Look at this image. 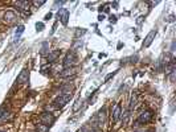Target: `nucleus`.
Here are the masks:
<instances>
[{
    "mask_svg": "<svg viewBox=\"0 0 176 132\" xmlns=\"http://www.w3.org/2000/svg\"><path fill=\"white\" fill-rule=\"evenodd\" d=\"M72 99V93L70 94H61L58 98H56V101H54V108H61L64 107L65 104L68 103L69 101Z\"/></svg>",
    "mask_w": 176,
    "mask_h": 132,
    "instance_id": "1",
    "label": "nucleus"
},
{
    "mask_svg": "<svg viewBox=\"0 0 176 132\" xmlns=\"http://www.w3.org/2000/svg\"><path fill=\"white\" fill-rule=\"evenodd\" d=\"M40 120H41V123L45 124L46 127H50V126H52V124L54 123L56 118L53 116L52 112H42L41 115H40Z\"/></svg>",
    "mask_w": 176,
    "mask_h": 132,
    "instance_id": "2",
    "label": "nucleus"
},
{
    "mask_svg": "<svg viewBox=\"0 0 176 132\" xmlns=\"http://www.w3.org/2000/svg\"><path fill=\"white\" fill-rule=\"evenodd\" d=\"M77 62V56L74 52H68L66 56H65V60H64V68H73V65H74Z\"/></svg>",
    "mask_w": 176,
    "mask_h": 132,
    "instance_id": "3",
    "label": "nucleus"
},
{
    "mask_svg": "<svg viewBox=\"0 0 176 132\" xmlns=\"http://www.w3.org/2000/svg\"><path fill=\"white\" fill-rule=\"evenodd\" d=\"M154 114L152 111H150V110H146V111H142L140 115H139V119H138V123H148L151 122Z\"/></svg>",
    "mask_w": 176,
    "mask_h": 132,
    "instance_id": "4",
    "label": "nucleus"
},
{
    "mask_svg": "<svg viewBox=\"0 0 176 132\" xmlns=\"http://www.w3.org/2000/svg\"><path fill=\"white\" fill-rule=\"evenodd\" d=\"M69 16H70V12L66 9V8H61L60 11H58V13H57V17L61 20V23L64 24V25H66L68 24V21H69Z\"/></svg>",
    "mask_w": 176,
    "mask_h": 132,
    "instance_id": "5",
    "label": "nucleus"
},
{
    "mask_svg": "<svg viewBox=\"0 0 176 132\" xmlns=\"http://www.w3.org/2000/svg\"><path fill=\"white\" fill-rule=\"evenodd\" d=\"M155 36H156V31H151L147 36H146V38H144V41H143L142 46H143V48H148V46L152 44L154 38H155Z\"/></svg>",
    "mask_w": 176,
    "mask_h": 132,
    "instance_id": "6",
    "label": "nucleus"
},
{
    "mask_svg": "<svg viewBox=\"0 0 176 132\" xmlns=\"http://www.w3.org/2000/svg\"><path fill=\"white\" fill-rule=\"evenodd\" d=\"M76 74H77V71H76L74 68H66L60 73V75L62 78H70V77H74Z\"/></svg>",
    "mask_w": 176,
    "mask_h": 132,
    "instance_id": "7",
    "label": "nucleus"
},
{
    "mask_svg": "<svg viewBox=\"0 0 176 132\" xmlns=\"http://www.w3.org/2000/svg\"><path fill=\"white\" fill-rule=\"evenodd\" d=\"M120 115H122V107H120L119 103H117L114 110H113V120H114V122H118L120 119Z\"/></svg>",
    "mask_w": 176,
    "mask_h": 132,
    "instance_id": "8",
    "label": "nucleus"
},
{
    "mask_svg": "<svg viewBox=\"0 0 176 132\" xmlns=\"http://www.w3.org/2000/svg\"><path fill=\"white\" fill-rule=\"evenodd\" d=\"M28 78H29V73H28L27 69H24V70L19 74V77H17V82H19V83H25V82H28Z\"/></svg>",
    "mask_w": 176,
    "mask_h": 132,
    "instance_id": "9",
    "label": "nucleus"
},
{
    "mask_svg": "<svg viewBox=\"0 0 176 132\" xmlns=\"http://www.w3.org/2000/svg\"><path fill=\"white\" fill-rule=\"evenodd\" d=\"M106 107H103V108H101L100 111H98V114H97V118H98V120H100V124H103L105 122H106Z\"/></svg>",
    "mask_w": 176,
    "mask_h": 132,
    "instance_id": "10",
    "label": "nucleus"
},
{
    "mask_svg": "<svg viewBox=\"0 0 176 132\" xmlns=\"http://www.w3.org/2000/svg\"><path fill=\"white\" fill-rule=\"evenodd\" d=\"M11 116V112L7 110L5 106L0 107V120H7Z\"/></svg>",
    "mask_w": 176,
    "mask_h": 132,
    "instance_id": "11",
    "label": "nucleus"
},
{
    "mask_svg": "<svg viewBox=\"0 0 176 132\" xmlns=\"http://www.w3.org/2000/svg\"><path fill=\"white\" fill-rule=\"evenodd\" d=\"M15 19H16V15L12 11H8V12L4 13V21L5 23H13Z\"/></svg>",
    "mask_w": 176,
    "mask_h": 132,
    "instance_id": "12",
    "label": "nucleus"
},
{
    "mask_svg": "<svg viewBox=\"0 0 176 132\" xmlns=\"http://www.w3.org/2000/svg\"><path fill=\"white\" fill-rule=\"evenodd\" d=\"M60 54H61V50H53V52L49 53V56H48V61L49 62L57 61V58L60 57Z\"/></svg>",
    "mask_w": 176,
    "mask_h": 132,
    "instance_id": "13",
    "label": "nucleus"
},
{
    "mask_svg": "<svg viewBox=\"0 0 176 132\" xmlns=\"http://www.w3.org/2000/svg\"><path fill=\"white\" fill-rule=\"evenodd\" d=\"M137 101H138V97L137 94H133L131 95V99H130V107H129V111H133L137 106Z\"/></svg>",
    "mask_w": 176,
    "mask_h": 132,
    "instance_id": "14",
    "label": "nucleus"
},
{
    "mask_svg": "<svg viewBox=\"0 0 176 132\" xmlns=\"http://www.w3.org/2000/svg\"><path fill=\"white\" fill-rule=\"evenodd\" d=\"M15 5L19 7V8L23 9V11H27L29 8V2H16V3H15Z\"/></svg>",
    "mask_w": 176,
    "mask_h": 132,
    "instance_id": "15",
    "label": "nucleus"
},
{
    "mask_svg": "<svg viewBox=\"0 0 176 132\" xmlns=\"http://www.w3.org/2000/svg\"><path fill=\"white\" fill-rule=\"evenodd\" d=\"M131 111H126V112H122V115H120V118L123 120V124H127L130 120V116H131Z\"/></svg>",
    "mask_w": 176,
    "mask_h": 132,
    "instance_id": "16",
    "label": "nucleus"
},
{
    "mask_svg": "<svg viewBox=\"0 0 176 132\" xmlns=\"http://www.w3.org/2000/svg\"><path fill=\"white\" fill-rule=\"evenodd\" d=\"M36 130H37V132H48L49 131V127H46L45 124H37V126H36Z\"/></svg>",
    "mask_w": 176,
    "mask_h": 132,
    "instance_id": "17",
    "label": "nucleus"
},
{
    "mask_svg": "<svg viewBox=\"0 0 176 132\" xmlns=\"http://www.w3.org/2000/svg\"><path fill=\"white\" fill-rule=\"evenodd\" d=\"M23 32H24V25H19V27L16 28V32H15V36H16V37L19 38V37H20V35H21V33H23Z\"/></svg>",
    "mask_w": 176,
    "mask_h": 132,
    "instance_id": "18",
    "label": "nucleus"
},
{
    "mask_svg": "<svg viewBox=\"0 0 176 132\" xmlns=\"http://www.w3.org/2000/svg\"><path fill=\"white\" fill-rule=\"evenodd\" d=\"M82 103H83V101H82V99H78V101L76 102L74 107H73V111H74V112H77V111H78V110H80V107H81V104H82Z\"/></svg>",
    "mask_w": 176,
    "mask_h": 132,
    "instance_id": "19",
    "label": "nucleus"
},
{
    "mask_svg": "<svg viewBox=\"0 0 176 132\" xmlns=\"http://www.w3.org/2000/svg\"><path fill=\"white\" fill-rule=\"evenodd\" d=\"M50 69H52V66H50L49 64H46V65H42V66H41V71H42V73H46L48 70H50Z\"/></svg>",
    "mask_w": 176,
    "mask_h": 132,
    "instance_id": "20",
    "label": "nucleus"
},
{
    "mask_svg": "<svg viewBox=\"0 0 176 132\" xmlns=\"http://www.w3.org/2000/svg\"><path fill=\"white\" fill-rule=\"evenodd\" d=\"M175 78H176V69H174V70L170 73V81H171V82H174Z\"/></svg>",
    "mask_w": 176,
    "mask_h": 132,
    "instance_id": "21",
    "label": "nucleus"
},
{
    "mask_svg": "<svg viewBox=\"0 0 176 132\" xmlns=\"http://www.w3.org/2000/svg\"><path fill=\"white\" fill-rule=\"evenodd\" d=\"M102 11H103L105 13H109V12H110V7H109L107 4H106V5L102 7V8H100V12H101V13H102Z\"/></svg>",
    "mask_w": 176,
    "mask_h": 132,
    "instance_id": "22",
    "label": "nucleus"
},
{
    "mask_svg": "<svg viewBox=\"0 0 176 132\" xmlns=\"http://www.w3.org/2000/svg\"><path fill=\"white\" fill-rule=\"evenodd\" d=\"M115 74H117V71H113V73H110V74H107V75L105 77V82H107L109 79H111V78H113V77H114Z\"/></svg>",
    "mask_w": 176,
    "mask_h": 132,
    "instance_id": "23",
    "label": "nucleus"
},
{
    "mask_svg": "<svg viewBox=\"0 0 176 132\" xmlns=\"http://www.w3.org/2000/svg\"><path fill=\"white\" fill-rule=\"evenodd\" d=\"M32 4H33L35 7H41V5L45 4V2H42V0H41V2H37V0H35V2H32Z\"/></svg>",
    "mask_w": 176,
    "mask_h": 132,
    "instance_id": "24",
    "label": "nucleus"
},
{
    "mask_svg": "<svg viewBox=\"0 0 176 132\" xmlns=\"http://www.w3.org/2000/svg\"><path fill=\"white\" fill-rule=\"evenodd\" d=\"M36 28H37V32H41L44 29V23H37L36 24Z\"/></svg>",
    "mask_w": 176,
    "mask_h": 132,
    "instance_id": "25",
    "label": "nucleus"
},
{
    "mask_svg": "<svg viewBox=\"0 0 176 132\" xmlns=\"http://www.w3.org/2000/svg\"><path fill=\"white\" fill-rule=\"evenodd\" d=\"M46 46H48V42H45V44L42 45V52H41V54H44V56H45L46 52H48V50H46Z\"/></svg>",
    "mask_w": 176,
    "mask_h": 132,
    "instance_id": "26",
    "label": "nucleus"
},
{
    "mask_svg": "<svg viewBox=\"0 0 176 132\" xmlns=\"http://www.w3.org/2000/svg\"><path fill=\"white\" fill-rule=\"evenodd\" d=\"M52 16H53V15L50 13V12H49V13H46V15H45V17H44V20H45V21L50 20V19H52Z\"/></svg>",
    "mask_w": 176,
    "mask_h": 132,
    "instance_id": "27",
    "label": "nucleus"
},
{
    "mask_svg": "<svg viewBox=\"0 0 176 132\" xmlns=\"http://www.w3.org/2000/svg\"><path fill=\"white\" fill-rule=\"evenodd\" d=\"M85 32H86L85 29H82V31H80V29H78V31H77V33H76V36H77V37H78V36H82Z\"/></svg>",
    "mask_w": 176,
    "mask_h": 132,
    "instance_id": "28",
    "label": "nucleus"
},
{
    "mask_svg": "<svg viewBox=\"0 0 176 132\" xmlns=\"http://www.w3.org/2000/svg\"><path fill=\"white\" fill-rule=\"evenodd\" d=\"M167 21H168V23H174V21H175V16H174V15H171V16L167 19Z\"/></svg>",
    "mask_w": 176,
    "mask_h": 132,
    "instance_id": "29",
    "label": "nucleus"
},
{
    "mask_svg": "<svg viewBox=\"0 0 176 132\" xmlns=\"http://www.w3.org/2000/svg\"><path fill=\"white\" fill-rule=\"evenodd\" d=\"M103 20H105V15L100 13V16H98V21H103Z\"/></svg>",
    "mask_w": 176,
    "mask_h": 132,
    "instance_id": "30",
    "label": "nucleus"
},
{
    "mask_svg": "<svg viewBox=\"0 0 176 132\" xmlns=\"http://www.w3.org/2000/svg\"><path fill=\"white\" fill-rule=\"evenodd\" d=\"M110 23H117V16H110Z\"/></svg>",
    "mask_w": 176,
    "mask_h": 132,
    "instance_id": "31",
    "label": "nucleus"
},
{
    "mask_svg": "<svg viewBox=\"0 0 176 132\" xmlns=\"http://www.w3.org/2000/svg\"><path fill=\"white\" fill-rule=\"evenodd\" d=\"M113 5H114L115 8H117V7H118V2H114V3H113Z\"/></svg>",
    "mask_w": 176,
    "mask_h": 132,
    "instance_id": "32",
    "label": "nucleus"
},
{
    "mask_svg": "<svg viewBox=\"0 0 176 132\" xmlns=\"http://www.w3.org/2000/svg\"><path fill=\"white\" fill-rule=\"evenodd\" d=\"M86 132H95V131H93V130H89V131H86Z\"/></svg>",
    "mask_w": 176,
    "mask_h": 132,
    "instance_id": "33",
    "label": "nucleus"
},
{
    "mask_svg": "<svg viewBox=\"0 0 176 132\" xmlns=\"http://www.w3.org/2000/svg\"><path fill=\"white\" fill-rule=\"evenodd\" d=\"M0 132H2V131H0Z\"/></svg>",
    "mask_w": 176,
    "mask_h": 132,
    "instance_id": "34",
    "label": "nucleus"
}]
</instances>
